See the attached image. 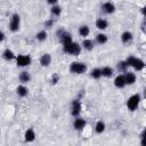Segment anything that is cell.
Here are the masks:
<instances>
[{
  "label": "cell",
  "mask_w": 146,
  "mask_h": 146,
  "mask_svg": "<svg viewBox=\"0 0 146 146\" xmlns=\"http://www.w3.org/2000/svg\"><path fill=\"white\" fill-rule=\"evenodd\" d=\"M63 50L64 52L72 55V56H78L81 52V46L78 42H68L66 44H63Z\"/></svg>",
  "instance_id": "cell-1"
},
{
  "label": "cell",
  "mask_w": 146,
  "mask_h": 146,
  "mask_svg": "<svg viewBox=\"0 0 146 146\" xmlns=\"http://www.w3.org/2000/svg\"><path fill=\"white\" fill-rule=\"evenodd\" d=\"M125 63H127L128 66L133 67L136 71H141V70H144V67H145L144 60L140 59V58H137V57H135V56H129V57L125 59Z\"/></svg>",
  "instance_id": "cell-2"
},
{
  "label": "cell",
  "mask_w": 146,
  "mask_h": 146,
  "mask_svg": "<svg viewBox=\"0 0 146 146\" xmlns=\"http://www.w3.org/2000/svg\"><path fill=\"white\" fill-rule=\"evenodd\" d=\"M87 71V65L81 62H73L70 65V72L74 74H82Z\"/></svg>",
  "instance_id": "cell-3"
},
{
  "label": "cell",
  "mask_w": 146,
  "mask_h": 146,
  "mask_svg": "<svg viewBox=\"0 0 146 146\" xmlns=\"http://www.w3.org/2000/svg\"><path fill=\"white\" fill-rule=\"evenodd\" d=\"M139 103H140V95L139 94H135L132 96H130L127 100V107L130 110V111H136L139 106Z\"/></svg>",
  "instance_id": "cell-4"
},
{
  "label": "cell",
  "mask_w": 146,
  "mask_h": 146,
  "mask_svg": "<svg viewBox=\"0 0 146 146\" xmlns=\"http://www.w3.org/2000/svg\"><path fill=\"white\" fill-rule=\"evenodd\" d=\"M21 26V17L18 14H14L9 22V29L11 32H17Z\"/></svg>",
  "instance_id": "cell-5"
},
{
  "label": "cell",
  "mask_w": 146,
  "mask_h": 146,
  "mask_svg": "<svg viewBox=\"0 0 146 146\" xmlns=\"http://www.w3.org/2000/svg\"><path fill=\"white\" fill-rule=\"evenodd\" d=\"M57 35H58V38H59V40H60V42H62L63 44H66V43L73 41V40H72V35H71L67 31H65L64 29L58 30V31H57Z\"/></svg>",
  "instance_id": "cell-6"
},
{
  "label": "cell",
  "mask_w": 146,
  "mask_h": 146,
  "mask_svg": "<svg viewBox=\"0 0 146 146\" xmlns=\"http://www.w3.org/2000/svg\"><path fill=\"white\" fill-rule=\"evenodd\" d=\"M32 59L29 55H18L16 57V63H17V66L19 67H25V66H29L31 64Z\"/></svg>",
  "instance_id": "cell-7"
},
{
  "label": "cell",
  "mask_w": 146,
  "mask_h": 146,
  "mask_svg": "<svg viewBox=\"0 0 146 146\" xmlns=\"http://www.w3.org/2000/svg\"><path fill=\"white\" fill-rule=\"evenodd\" d=\"M81 102L79 99H74L72 100V104H71V113L73 116H79L80 112H81Z\"/></svg>",
  "instance_id": "cell-8"
},
{
  "label": "cell",
  "mask_w": 146,
  "mask_h": 146,
  "mask_svg": "<svg viewBox=\"0 0 146 146\" xmlns=\"http://www.w3.org/2000/svg\"><path fill=\"white\" fill-rule=\"evenodd\" d=\"M114 86L116 88H119V89H122V88H124L127 86L125 84V80H124V74H120L114 79Z\"/></svg>",
  "instance_id": "cell-9"
},
{
  "label": "cell",
  "mask_w": 146,
  "mask_h": 146,
  "mask_svg": "<svg viewBox=\"0 0 146 146\" xmlns=\"http://www.w3.org/2000/svg\"><path fill=\"white\" fill-rule=\"evenodd\" d=\"M87 125V121L82 117H76L74 121V129L78 131H81L84 129V127Z\"/></svg>",
  "instance_id": "cell-10"
},
{
  "label": "cell",
  "mask_w": 146,
  "mask_h": 146,
  "mask_svg": "<svg viewBox=\"0 0 146 146\" xmlns=\"http://www.w3.org/2000/svg\"><path fill=\"white\" fill-rule=\"evenodd\" d=\"M102 9H103V11L105 14H113L115 11V6H114V3H112V2L108 1V2H105L102 6Z\"/></svg>",
  "instance_id": "cell-11"
},
{
  "label": "cell",
  "mask_w": 146,
  "mask_h": 146,
  "mask_svg": "<svg viewBox=\"0 0 146 146\" xmlns=\"http://www.w3.org/2000/svg\"><path fill=\"white\" fill-rule=\"evenodd\" d=\"M50 63H51V56H50V54H43L40 57V64H41V66L47 67V66L50 65Z\"/></svg>",
  "instance_id": "cell-12"
},
{
  "label": "cell",
  "mask_w": 146,
  "mask_h": 146,
  "mask_svg": "<svg viewBox=\"0 0 146 146\" xmlns=\"http://www.w3.org/2000/svg\"><path fill=\"white\" fill-rule=\"evenodd\" d=\"M124 80H125V84H128V86L133 84V83L136 82V75H135V73H132V72H127V73L124 74Z\"/></svg>",
  "instance_id": "cell-13"
},
{
  "label": "cell",
  "mask_w": 146,
  "mask_h": 146,
  "mask_svg": "<svg viewBox=\"0 0 146 146\" xmlns=\"http://www.w3.org/2000/svg\"><path fill=\"white\" fill-rule=\"evenodd\" d=\"M24 139H25V141H27V143H31V141H33V140L35 139V132L33 131V129H27V130L25 131Z\"/></svg>",
  "instance_id": "cell-14"
},
{
  "label": "cell",
  "mask_w": 146,
  "mask_h": 146,
  "mask_svg": "<svg viewBox=\"0 0 146 146\" xmlns=\"http://www.w3.org/2000/svg\"><path fill=\"white\" fill-rule=\"evenodd\" d=\"M132 38H133V35H132V33L130 31H125V32H123L121 34V41L123 43H129L132 40Z\"/></svg>",
  "instance_id": "cell-15"
},
{
  "label": "cell",
  "mask_w": 146,
  "mask_h": 146,
  "mask_svg": "<svg viewBox=\"0 0 146 146\" xmlns=\"http://www.w3.org/2000/svg\"><path fill=\"white\" fill-rule=\"evenodd\" d=\"M107 25H108V23H107L106 19L98 18V19L96 21V27L99 29V30H106V29H107Z\"/></svg>",
  "instance_id": "cell-16"
},
{
  "label": "cell",
  "mask_w": 146,
  "mask_h": 146,
  "mask_svg": "<svg viewBox=\"0 0 146 146\" xmlns=\"http://www.w3.org/2000/svg\"><path fill=\"white\" fill-rule=\"evenodd\" d=\"M2 57H3V59H6V60H11V59L16 58L14 51L10 50V49H6V50L2 52Z\"/></svg>",
  "instance_id": "cell-17"
},
{
  "label": "cell",
  "mask_w": 146,
  "mask_h": 146,
  "mask_svg": "<svg viewBox=\"0 0 146 146\" xmlns=\"http://www.w3.org/2000/svg\"><path fill=\"white\" fill-rule=\"evenodd\" d=\"M16 91H17V95H18L19 97H25V96H27V94H29V89H27L25 86H23V84L18 86L17 89H16Z\"/></svg>",
  "instance_id": "cell-18"
},
{
  "label": "cell",
  "mask_w": 146,
  "mask_h": 146,
  "mask_svg": "<svg viewBox=\"0 0 146 146\" xmlns=\"http://www.w3.org/2000/svg\"><path fill=\"white\" fill-rule=\"evenodd\" d=\"M82 47H83L86 50L90 51V50L94 49V41L90 40V39H86V40H83V42H82Z\"/></svg>",
  "instance_id": "cell-19"
},
{
  "label": "cell",
  "mask_w": 146,
  "mask_h": 146,
  "mask_svg": "<svg viewBox=\"0 0 146 146\" xmlns=\"http://www.w3.org/2000/svg\"><path fill=\"white\" fill-rule=\"evenodd\" d=\"M113 75V68L110 67V66H105L102 68V76H105V78H111Z\"/></svg>",
  "instance_id": "cell-20"
},
{
  "label": "cell",
  "mask_w": 146,
  "mask_h": 146,
  "mask_svg": "<svg viewBox=\"0 0 146 146\" xmlns=\"http://www.w3.org/2000/svg\"><path fill=\"white\" fill-rule=\"evenodd\" d=\"M105 123H104V121H97V123H96V125H95V131L97 132V133H103L104 131H105Z\"/></svg>",
  "instance_id": "cell-21"
},
{
  "label": "cell",
  "mask_w": 146,
  "mask_h": 146,
  "mask_svg": "<svg viewBox=\"0 0 146 146\" xmlns=\"http://www.w3.org/2000/svg\"><path fill=\"white\" fill-rule=\"evenodd\" d=\"M96 42L99 43V44H104L107 42V35L104 34V33H99L96 35Z\"/></svg>",
  "instance_id": "cell-22"
},
{
  "label": "cell",
  "mask_w": 146,
  "mask_h": 146,
  "mask_svg": "<svg viewBox=\"0 0 146 146\" xmlns=\"http://www.w3.org/2000/svg\"><path fill=\"white\" fill-rule=\"evenodd\" d=\"M89 32H90V30H89V26H87V25H81L79 27V34L81 36H88Z\"/></svg>",
  "instance_id": "cell-23"
},
{
  "label": "cell",
  "mask_w": 146,
  "mask_h": 146,
  "mask_svg": "<svg viewBox=\"0 0 146 146\" xmlns=\"http://www.w3.org/2000/svg\"><path fill=\"white\" fill-rule=\"evenodd\" d=\"M19 80H21V82H23V83L29 82V81L31 80V75H30V73L26 72V71L22 72V73L19 74Z\"/></svg>",
  "instance_id": "cell-24"
},
{
  "label": "cell",
  "mask_w": 146,
  "mask_h": 146,
  "mask_svg": "<svg viewBox=\"0 0 146 146\" xmlns=\"http://www.w3.org/2000/svg\"><path fill=\"white\" fill-rule=\"evenodd\" d=\"M90 75H91V78H94V79H100L102 78V68H99V67H96V68H94L91 72H90Z\"/></svg>",
  "instance_id": "cell-25"
},
{
  "label": "cell",
  "mask_w": 146,
  "mask_h": 146,
  "mask_svg": "<svg viewBox=\"0 0 146 146\" xmlns=\"http://www.w3.org/2000/svg\"><path fill=\"white\" fill-rule=\"evenodd\" d=\"M47 36H48V34H47V32H46V31H40V32H38V34L35 35L36 40H38V41H40V42L44 41V40L47 39Z\"/></svg>",
  "instance_id": "cell-26"
},
{
  "label": "cell",
  "mask_w": 146,
  "mask_h": 146,
  "mask_svg": "<svg viewBox=\"0 0 146 146\" xmlns=\"http://www.w3.org/2000/svg\"><path fill=\"white\" fill-rule=\"evenodd\" d=\"M50 11H51L52 15H55V16H59V15L62 14V8H60L58 5H54V6L51 7Z\"/></svg>",
  "instance_id": "cell-27"
},
{
  "label": "cell",
  "mask_w": 146,
  "mask_h": 146,
  "mask_svg": "<svg viewBox=\"0 0 146 146\" xmlns=\"http://www.w3.org/2000/svg\"><path fill=\"white\" fill-rule=\"evenodd\" d=\"M127 68H128V65H127L125 60H121V62H119V63H117V70H119V71L124 72Z\"/></svg>",
  "instance_id": "cell-28"
},
{
  "label": "cell",
  "mask_w": 146,
  "mask_h": 146,
  "mask_svg": "<svg viewBox=\"0 0 146 146\" xmlns=\"http://www.w3.org/2000/svg\"><path fill=\"white\" fill-rule=\"evenodd\" d=\"M58 81H59V75L58 74H52V76H51V83L52 84H56V83H58Z\"/></svg>",
  "instance_id": "cell-29"
},
{
  "label": "cell",
  "mask_w": 146,
  "mask_h": 146,
  "mask_svg": "<svg viewBox=\"0 0 146 146\" xmlns=\"http://www.w3.org/2000/svg\"><path fill=\"white\" fill-rule=\"evenodd\" d=\"M52 24H54V19H48V21L44 22V27L50 29V27L52 26Z\"/></svg>",
  "instance_id": "cell-30"
},
{
  "label": "cell",
  "mask_w": 146,
  "mask_h": 146,
  "mask_svg": "<svg viewBox=\"0 0 146 146\" xmlns=\"http://www.w3.org/2000/svg\"><path fill=\"white\" fill-rule=\"evenodd\" d=\"M57 1H58V0H47V2H48L49 5H51V6L56 5V3H57Z\"/></svg>",
  "instance_id": "cell-31"
},
{
  "label": "cell",
  "mask_w": 146,
  "mask_h": 146,
  "mask_svg": "<svg viewBox=\"0 0 146 146\" xmlns=\"http://www.w3.org/2000/svg\"><path fill=\"white\" fill-rule=\"evenodd\" d=\"M5 40V33L2 31H0V42H2Z\"/></svg>",
  "instance_id": "cell-32"
}]
</instances>
